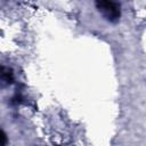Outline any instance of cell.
Segmentation results:
<instances>
[{
	"mask_svg": "<svg viewBox=\"0 0 146 146\" xmlns=\"http://www.w3.org/2000/svg\"><path fill=\"white\" fill-rule=\"evenodd\" d=\"M13 78H14L13 71H11L10 68L6 67V66H2V67H1V81H2V83H3V84H9V83H11Z\"/></svg>",
	"mask_w": 146,
	"mask_h": 146,
	"instance_id": "cell-2",
	"label": "cell"
},
{
	"mask_svg": "<svg viewBox=\"0 0 146 146\" xmlns=\"http://www.w3.org/2000/svg\"><path fill=\"white\" fill-rule=\"evenodd\" d=\"M95 7L110 23H117L121 18V3L119 0H95Z\"/></svg>",
	"mask_w": 146,
	"mask_h": 146,
	"instance_id": "cell-1",
	"label": "cell"
},
{
	"mask_svg": "<svg viewBox=\"0 0 146 146\" xmlns=\"http://www.w3.org/2000/svg\"><path fill=\"white\" fill-rule=\"evenodd\" d=\"M1 139H2V145H6L7 144V136H6V133L2 131V137H1Z\"/></svg>",
	"mask_w": 146,
	"mask_h": 146,
	"instance_id": "cell-3",
	"label": "cell"
}]
</instances>
